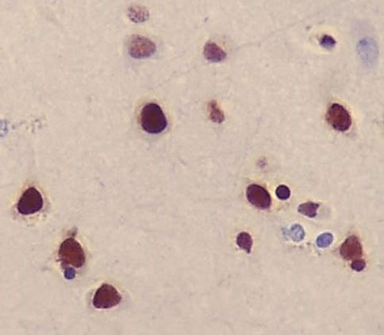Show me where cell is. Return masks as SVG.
Wrapping results in <instances>:
<instances>
[{
	"instance_id": "2e32d148",
	"label": "cell",
	"mask_w": 384,
	"mask_h": 335,
	"mask_svg": "<svg viewBox=\"0 0 384 335\" xmlns=\"http://www.w3.org/2000/svg\"><path fill=\"white\" fill-rule=\"evenodd\" d=\"M333 241V236L331 233H324L317 238V245L321 248H326L331 245Z\"/></svg>"
},
{
	"instance_id": "277c9868",
	"label": "cell",
	"mask_w": 384,
	"mask_h": 335,
	"mask_svg": "<svg viewBox=\"0 0 384 335\" xmlns=\"http://www.w3.org/2000/svg\"><path fill=\"white\" fill-rule=\"evenodd\" d=\"M43 198L39 191L31 187L24 192L21 196L17 210L21 215L30 216L37 213L43 208Z\"/></svg>"
},
{
	"instance_id": "9a60e30c",
	"label": "cell",
	"mask_w": 384,
	"mask_h": 335,
	"mask_svg": "<svg viewBox=\"0 0 384 335\" xmlns=\"http://www.w3.org/2000/svg\"><path fill=\"white\" fill-rule=\"evenodd\" d=\"M289 235L293 241L299 242L303 240L304 237H305V232H304L303 228L301 225L295 224L290 227Z\"/></svg>"
},
{
	"instance_id": "ac0fdd59",
	"label": "cell",
	"mask_w": 384,
	"mask_h": 335,
	"mask_svg": "<svg viewBox=\"0 0 384 335\" xmlns=\"http://www.w3.org/2000/svg\"><path fill=\"white\" fill-rule=\"evenodd\" d=\"M276 194L280 200H286L290 198V191L286 185H281L277 188Z\"/></svg>"
},
{
	"instance_id": "5b68a950",
	"label": "cell",
	"mask_w": 384,
	"mask_h": 335,
	"mask_svg": "<svg viewBox=\"0 0 384 335\" xmlns=\"http://www.w3.org/2000/svg\"><path fill=\"white\" fill-rule=\"evenodd\" d=\"M328 123L338 131H347L352 125L351 115L345 108L339 104H333L326 113Z\"/></svg>"
},
{
	"instance_id": "7a4b0ae2",
	"label": "cell",
	"mask_w": 384,
	"mask_h": 335,
	"mask_svg": "<svg viewBox=\"0 0 384 335\" xmlns=\"http://www.w3.org/2000/svg\"><path fill=\"white\" fill-rule=\"evenodd\" d=\"M60 261L64 265L81 268L86 261V255L81 244L74 237H68L61 243L58 251Z\"/></svg>"
},
{
	"instance_id": "e0dca14e",
	"label": "cell",
	"mask_w": 384,
	"mask_h": 335,
	"mask_svg": "<svg viewBox=\"0 0 384 335\" xmlns=\"http://www.w3.org/2000/svg\"><path fill=\"white\" fill-rule=\"evenodd\" d=\"M337 41L333 37L329 35L322 36L320 39V45L325 49H331L335 46Z\"/></svg>"
},
{
	"instance_id": "52a82bcc",
	"label": "cell",
	"mask_w": 384,
	"mask_h": 335,
	"mask_svg": "<svg viewBox=\"0 0 384 335\" xmlns=\"http://www.w3.org/2000/svg\"><path fill=\"white\" fill-rule=\"evenodd\" d=\"M246 196L250 204L261 210L268 209L272 204L269 192L258 184L249 185L246 190Z\"/></svg>"
},
{
	"instance_id": "7c38bea8",
	"label": "cell",
	"mask_w": 384,
	"mask_h": 335,
	"mask_svg": "<svg viewBox=\"0 0 384 335\" xmlns=\"http://www.w3.org/2000/svg\"><path fill=\"white\" fill-rule=\"evenodd\" d=\"M208 112L210 114V119L213 122L221 123L225 119L223 112L220 109L219 107L218 106V104L214 100L208 104Z\"/></svg>"
},
{
	"instance_id": "6da1fadb",
	"label": "cell",
	"mask_w": 384,
	"mask_h": 335,
	"mask_svg": "<svg viewBox=\"0 0 384 335\" xmlns=\"http://www.w3.org/2000/svg\"><path fill=\"white\" fill-rule=\"evenodd\" d=\"M141 125L145 132L152 134L161 133L166 129L168 121L158 104L149 103L144 106L141 112Z\"/></svg>"
},
{
	"instance_id": "d6986e66",
	"label": "cell",
	"mask_w": 384,
	"mask_h": 335,
	"mask_svg": "<svg viewBox=\"0 0 384 335\" xmlns=\"http://www.w3.org/2000/svg\"><path fill=\"white\" fill-rule=\"evenodd\" d=\"M365 267H366V263L362 259L354 260L351 264L352 269L356 272H361L365 269Z\"/></svg>"
},
{
	"instance_id": "3957f363",
	"label": "cell",
	"mask_w": 384,
	"mask_h": 335,
	"mask_svg": "<svg viewBox=\"0 0 384 335\" xmlns=\"http://www.w3.org/2000/svg\"><path fill=\"white\" fill-rule=\"evenodd\" d=\"M122 301L118 290L110 284H103L97 289L93 297V304L97 309H110Z\"/></svg>"
},
{
	"instance_id": "ba28073f",
	"label": "cell",
	"mask_w": 384,
	"mask_h": 335,
	"mask_svg": "<svg viewBox=\"0 0 384 335\" xmlns=\"http://www.w3.org/2000/svg\"><path fill=\"white\" fill-rule=\"evenodd\" d=\"M340 253L345 260H357L362 257V245L358 237L354 235L348 237L341 245Z\"/></svg>"
},
{
	"instance_id": "30bf717a",
	"label": "cell",
	"mask_w": 384,
	"mask_h": 335,
	"mask_svg": "<svg viewBox=\"0 0 384 335\" xmlns=\"http://www.w3.org/2000/svg\"><path fill=\"white\" fill-rule=\"evenodd\" d=\"M204 56L208 61L212 62H220L226 57V53L218 45L209 42L204 47Z\"/></svg>"
},
{
	"instance_id": "9c48e42d",
	"label": "cell",
	"mask_w": 384,
	"mask_h": 335,
	"mask_svg": "<svg viewBox=\"0 0 384 335\" xmlns=\"http://www.w3.org/2000/svg\"><path fill=\"white\" fill-rule=\"evenodd\" d=\"M359 53L365 61H371L376 59L377 56V45L370 39L361 40L358 45Z\"/></svg>"
},
{
	"instance_id": "8fae6325",
	"label": "cell",
	"mask_w": 384,
	"mask_h": 335,
	"mask_svg": "<svg viewBox=\"0 0 384 335\" xmlns=\"http://www.w3.org/2000/svg\"><path fill=\"white\" fill-rule=\"evenodd\" d=\"M128 11L129 18L133 22H142L149 19V11L144 6L133 5L129 8Z\"/></svg>"
},
{
	"instance_id": "ffe728a7",
	"label": "cell",
	"mask_w": 384,
	"mask_h": 335,
	"mask_svg": "<svg viewBox=\"0 0 384 335\" xmlns=\"http://www.w3.org/2000/svg\"><path fill=\"white\" fill-rule=\"evenodd\" d=\"M75 275H76V273H75V271L73 269H67L65 270V278L68 279V280H72V279L74 278Z\"/></svg>"
},
{
	"instance_id": "5bb4252c",
	"label": "cell",
	"mask_w": 384,
	"mask_h": 335,
	"mask_svg": "<svg viewBox=\"0 0 384 335\" xmlns=\"http://www.w3.org/2000/svg\"><path fill=\"white\" fill-rule=\"evenodd\" d=\"M253 239L249 233L242 232L240 233L237 237V244L241 249L246 251V253H249L251 252L252 246H253Z\"/></svg>"
},
{
	"instance_id": "8992f818",
	"label": "cell",
	"mask_w": 384,
	"mask_h": 335,
	"mask_svg": "<svg viewBox=\"0 0 384 335\" xmlns=\"http://www.w3.org/2000/svg\"><path fill=\"white\" fill-rule=\"evenodd\" d=\"M157 50L155 44L147 37L133 35L129 42V55L135 59H145L153 56Z\"/></svg>"
},
{
	"instance_id": "4fadbf2b",
	"label": "cell",
	"mask_w": 384,
	"mask_h": 335,
	"mask_svg": "<svg viewBox=\"0 0 384 335\" xmlns=\"http://www.w3.org/2000/svg\"><path fill=\"white\" fill-rule=\"evenodd\" d=\"M318 208H319V204L315 203H304L298 206V212L307 217L315 218L317 216V211Z\"/></svg>"
}]
</instances>
